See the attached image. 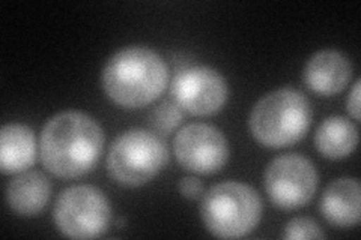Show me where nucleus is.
Wrapping results in <instances>:
<instances>
[{
	"mask_svg": "<svg viewBox=\"0 0 361 240\" xmlns=\"http://www.w3.org/2000/svg\"><path fill=\"white\" fill-rule=\"evenodd\" d=\"M103 147V130L82 111L56 114L41 132L42 164L50 173L62 179L89 173L98 163Z\"/></svg>",
	"mask_w": 361,
	"mask_h": 240,
	"instance_id": "1",
	"label": "nucleus"
},
{
	"mask_svg": "<svg viewBox=\"0 0 361 240\" xmlns=\"http://www.w3.org/2000/svg\"><path fill=\"white\" fill-rule=\"evenodd\" d=\"M169 82L164 61L146 47H128L118 51L106 63L103 87L115 104L137 108L160 96Z\"/></svg>",
	"mask_w": 361,
	"mask_h": 240,
	"instance_id": "2",
	"label": "nucleus"
},
{
	"mask_svg": "<svg viewBox=\"0 0 361 240\" xmlns=\"http://www.w3.org/2000/svg\"><path fill=\"white\" fill-rule=\"evenodd\" d=\"M310 120L307 98L298 90L279 89L259 99L250 114V130L262 146L280 149L300 141Z\"/></svg>",
	"mask_w": 361,
	"mask_h": 240,
	"instance_id": "3",
	"label": "nucleus"
},
{
	"mask_svg": "<svg viewBox=\"0 0 361 240\" xmlns=\"http://www.w3.org/2000/svg\"><path fill=\"white\" fill-rule=\"evenodd\" d=\"M262 201L257 192L240 182H223L205 192L200 204L208 232L221 239H238L257 225Z\"/></svg>",
	"mask_w": 361,
	"mask_h": 240,
	"instance_id": "4",
	"label": "nucleus"
},
{
	"mask_svg": "<svg viewBox=\"0 0 361 240\" xmlns=\"http://www.w3.org/2000/svg\"><path fill=\"white\" fill-rule=\"evenodd\" d=\"M167 159L166 144L157 135L145 130H130L111 144L107 167L118 184L140 187L160 173Z\"/></svg>",
	"mask_w": 361,
	"mask_h": 240,
	"instance_id": "5",
	"label": "nucleus"
},
{
	"mask_svg": "<svg viewBox=\"0 0 361 240\" xmlns=\"http://www.w3.org/2000/svg\"><path fill=\"white\" fill-rule=\"evenodd\" d=\"M59 232L73 239H94L103 234L111 220V208L99 189L77 185L65 189L54 206Z\"/></svg>",
	"mask_w": 361,
	"mask_h": 240,
	"instance_id": "6",
	"label": "nucleus"
},
{
	"mask_svg": "<svg viewBox=\"0 0 361 240\" xmlns=\"http://www.w3.org/2000/svg\"><path fill=\"white\" fill-rule=\"evenodd\" d=\"M318 188V173L307 158L281 155L267 168L265 189L269 200L283 210L304 208Z\"/></svg>",
	"mask_w": 361,
	"mask_h": 240,
	"instance_id": "7",
	"label": "nucleus"
},
{
	"mask_svg": "<svg viewBox=\"0 0 361 240\" xmlns=\"http://www.w3.org/2000/svg\"><path fill=\"white\" fill-rule=\"evenodd\" d=\"M178 163L199 175H212L221 170L229 158L224 135L205 123H191L180 130L173 141Z\"/></svg>",
	"mask_w": 361,
	"mask_h": 240,
	"instance_id": "8",
	"label": "nucleus"
},
{
	"mask_svg": "<svg viewBox=\"0 0 361 240\" xmlns=\"http://www.w3.org/2000/svg\"><path fill=\"white\" fill-rule=\"evenodd\" d=\"M176 104L195 116H211L228 99V86L220 72L208 66H195L179 72L172 84Z\"/></svg>",
	"mask_w": 361,
	"mask_h": 240,
	"instance_id": "9",
	"label": "nucleus"
},
{
	"mask_svg": "<svg viewBox=\"0 0 361 240\" xmlns=\"http://www.w3.org/2000/svg\"><path fill=\"white\" fill-rule=\"evenodd\" d=\"M353 66L342 53L324 50L312 56L304 71V80L313 92L334 95L346 87Z\"/></svg>",
	"mask_w": 361,
	"mask_h": 240,
	"instance_id": "10",
	"label": "nucleus"
},
{
	"mask_svg": "<svg viewBox=\"0 0 361 240\" xmlns=\"http://www.w3.org/2000/svg\"><path fill=\"white\" fill-rule=\"evenodd\" d=\"M360 185L355 179L342 177L326 187L321 200L324 218L336 227H353L360 221Z\"/></svg>",
	"mask_w": 361,
	"mask_h": 240,
	"instance_id": "11",
	"label": "nucleus"
},
{
	"mask_svg": "<svg viewBox=\"0 0 361 240\" xmlns=\"http://www.w3.org/2000/svg\"><path fill=\"white\" fill-rule=\"evenodd\" d=\"M35 135L26 125H5L0 132V168L4 175L21 173L35 163Z\"/></svg>",
	"mask_w": 361,
	"mask_h": 240,
	"instance_id": "12",
	"label": "nucleus"
},
{
	"mask_svg": "<svg viewBox=\"0 0 361 240\" xmlns=\"http://www.w3.org/2000/svg\"><path fill=\"white\" fill-rule=\"evenodd\" d=\"M50 196V180L39 171L20 175L6 188L9 208L21 216L38 215L47 206Z\"/></svg>",
	"mask_w": 361,
	"mask_h": 240,
	"instance_id": "13",
	"label": "nucleus"
},
{
	"mask_svg": "<svg viewBox=\"0 0 361 240\" xmlns=\"http://www.w3.org/2000/svg\"><path fill=\"white\" fill-rule=\"evenodd\" d=\"M358 141L355 125L342 116L325 119L316 131L314 143L318 151L330 159H343L351 155Z\"/></svg>",
	"mask_w": 361,
	"mask_h": 240,
	"instance_id": "14",
	"label": "nucleus"
},
{
	"mask_svg": "<svg viewBox=\"0 0 361 240\" xmlns=\"http://www.w3.org/2000/svg\"><path fill=\"white\" fill-rule=\"evenodd\" d=\"M178 104H173L171 101H166L151 114V125L152 128L160 131L161 134H169L173 131L178 125L183 122V113L179 110Z\"/></svg>",
	"mask_w": 361,
	"mask_h": 240,
	"instance_id": "15",
	"label": "nucleus"
},
{
	"mask_svg": "<svg viewBox=\"0 0 361 240\" xmlns=\"http://www.w3.org/2000/svg\"><path fill=\"white\" fill-rule=\"evenodd\" d=\"M285 239H324L321 227L309 218H295L286 224Z\"/></svg>",
	"mask_w": 361,
	"mask_h": 240,
	"instance_id": "16",
	"label": "nucleus"
},
{
	"mask_svg": "<svg viewBox=\"0 0 361 240\" xmlns=\"http://www.w3.org/2000/svg\"><path fill=\"white\" fill-rule=\"evenodd\" d=\"M179 192L187 198H197L203 194V185L196 177H185L179 182Z\"/></svg>",
	"mask_w": 361,
	"mask_h": 240,
	"instance_id": "17",
	"label": "nucleus"
},
{
	"mask_svg": "<svg viewBox=\"0 0 361 240\" xmlns=\"http://www.w3.org/2000/svg\"><path fill=\"white\" fill-rule=\"evenodd\" d=\"M346 107H348L349 114H351L355 120H360V80H357L354 84L353 92L348 98Z\"/></svg>",
	"mask_w": 361,
	"mask_h": 240,
	"instance_id": "18",
	"label": "nucleus"
}]
</instances>
